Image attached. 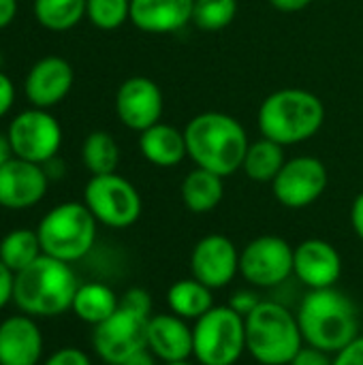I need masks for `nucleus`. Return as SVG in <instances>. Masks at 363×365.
<instances>
[{
  "label": "nucleus",
  "mask_w": 363,
  "mask_h": 365,
  "mask_svg": "<svg viewBox=\"0 0 363 365\" xmlns=\"http://www.w3.org/2000/svg\"><path fill=\"white\" fill-rule=\"evenodd\" d=\"M184 137L193 163L223 178L242 169L250 145L246 128L223 111H203L195 115L186 124Z\"/></svg>",
  "instance_id": "nucleus-1"
},
{
  "label": "nucleus",
  "mask_w": 363,
  "mask_h": 365,
  "mask_svg": "<svg viewBox=\"0 0 363 365\" xmlns=\"http://www.w3.org/2000/svg\"><path fill=\"white\" fill-rule=\"evenodd\" d=\"M79 284L71 263L41 255L32 265L15 274L13 304L32 319H53L73 308Z\"/></svg>",
  "instance_id": "nucleus-2"
},
{
  "label": "nucleus",
  "mask_w": 363,
  "mask_h": 365,
  "mask_svg": "<svg viewBox=\"0 0 363 365\" xmlns=\"http://www.w3.org/2000/svg\"><path fill=\"white\" fill-rule=\"evenodd\" d=\"M295 317L304 342L329 355L340 353L359 336V310L355 302L334 287L310 291Z\"/></svg>",
  "instance_id": "nucleus-3"
},
{
  "label": "nucleus",
  "mask_w": 363,
  "mask_h": 365,
  "mask_svg": "<svg viewBox=\"0 0 363 365\" xmlns=\"http://www.w3.org/2000/svg\"><path fill=\"white\" fill-rule=\"evenodd\" d=\"M323 122V101L304 88L276 90L259 107L261 135L280 145H297L312 139Z\"/></svg>",
  "instance_id": "nucleus-4"
},
{
  "label": "nucleus",
  "mask_w": 363,
  "mask_h": 365,
  "mask_svg": "<svg viewBox=\"0 0 363 365\" xmlns=\"http://www.w3.org/2000/svg\"><path fill=\"white\" fill-rule=\"evenodd\" d=\"M244 325L246 353L261 365H289L304 346L297 317L282 304L259 302Z\"/></svg>",
  "instance_id": "nucleus-5"
},
{
  "label": "nucleus",
  "mask_w": 363,
  "mask_h": 365,
  "mask_svg": "<svg viewBox=\"0 0 363 365\" xmlns=\"http://www.w3.org/2000/svg\"><path fill=\"white\" fill-rule=\"evenodd\" d=\"M96 225L98 222L86 203L66 201L51 207L36 227L43 255L64 263L81 261L94 248Z\"/></svg>",
  "instance_id": "nucleus-6"
},
{
  "label": "nucleus",
  "mask_w": 363,
  "mask_h": 365,
  "mask_svg": "<svg viewBox=\"0 0 363 365\" xmlns=\"http://www.w3.org/2000/svg\"><path fill=\"white\" fill-rule=\"evenodd\" d=\"M246 353V325L231 306H214L195 321L193 357L201 365H235Z\"/></svg>",
  "instance_id": "nucleus-7"
},
{
  "label": "nucleus",
  "mask_w": 363,
  "mask_h": 365,
  "mask_svg": "<svg viewBox=\"0 0 363 365\" xmlns=\"http://www.w3.org/2000/svg\"><path fill=\"white\" fill-rule=\"evenodd\" d=\"M83 203L98 225L109 229L133 227L143 210L139 190L122 175H92L83 188Z\"/></svg>",
  "instance_id": "nucleus-8"
},
{
  "label": "nucleus",
  "mask_w": 363,
  "mask_h": 365,
  "mask_svg": "<svg viewBox=\"0 0 363 365\" xmlns=\"http://www.w3.org/2000/svg\"><path fill=\"white\" fill-rule=\"evenodd\" d=\"M6 137L13 148V156L34 165H47L60 152L62 126L49 109L30 107L11 120Z\"/></svg>",
  "instance_id": "nucleus-9"
},
{
  "label": "nucleus",
  "mask_w": 363,
  "mask_h": 365,
  "mask_svg": "<svg viewBox=\"0 0 363 365\" xmlns=\"http://www.w3.org/2000/svg\"><path fill=\"white\" fill-rule=\"evenodd\" d=\"M148 317L118 308L107 321L94 327L92 349L107 365H124L148 349Z\"/></svg>",
  "instance_id": "nucleus-10"
},
{
  "label": "nucleus",
  "mask_w": 363,
  "mask_h": 365,
  "mask_svg": "<svg viewBox=\"0 0 363 365\" xmlns=\"http://www.w3.org/2000/svg\"><path fill=\"white\" fill-rule=\"evenodd\" d=\"M293 246L278 235H261L240 252V274L259 289H274L293 276Z\"/></svg>",
  "instance_id": "nucleus-11"
},
{
  "label": "nucleus",
  "mask_w": 363,
  "mask_h": 365,
  "mask_svg": "<svg viewBox=\"0 0 363 365\" xmlns=\"http://www.w3.org/2000/svg\"><path fill=\"white\" fill-rule=\"evenodd\" d=\"M329 182L327 167L315 156H295L285 163L272 182L274 197L289 210H302L321 199Z\"/></svg>",
  "instance_id": "nucleus-12"
},
{
  "label": "nucleus",
  "mask_w": 363,
  "mask_h": 365,
  "mask_svg": "<svg viewBox=\"0 0 363 365\" xmlns=\"http://www.w3.org/2000/svg\"><path fill=\"white\" fill-rule=\"evenodd\" d=\"M190 272L208 289H225L240 272V250L220 233L205 235L190 252Z\"/></svg>",
  "instance_id": "nucleus-13"
},
{
  "label": "nucleus",
  "mask_w": 363,
  "mask_h": 365,
  "mask_svg": "<svg viewBox=\"0 0 363 365\" xmlns=\"http://www.w3.org/2000/svg\"><path fill=\"white\" fill-rule=\"evenodd\" d=\"M163 92L150 77H128L116 92V113L120 122L131 130H145L160 122L163 115Z\"/></svg>",
  "instance_id": "nucleus-14"
},
{
  "label": "nucleus",
  "mask_w": 363,
  "mask_h": 365,
  "mask_svg": "<svg viewBox=\"0 0 363 365\" xmlns=\"http://www.w3.org/2000/svg\"><path fill=\"white\" fill-rule=\"evenodd\" d=\"M49 186V175L43 165H34L13 156L0 167V207L4 210H30L39 205Z\"/></svg>",
  "instance_id": "nucleus-15"
},
{
  "label": "nucleus",
  "mask_w": 363,
  "mask_h": 365,
  "mask_svg": "<svg viewBox=\"0 0 363 365\" xmlns=\"http://www.w3.org/2000/svg\"><path fill=\"white\" fill-rule=\"evenodd\" d=\"M73 81L75 73L68 60L60 56H45L30 66L24 79V94L32 107L51 109L68 96Z\"/></svg>",
  "instance_id": "nucleus-16"
},
{
  "label": "nucleus",
  "mask_w": 363,
  "mask_h": 365,
  "mask_svg": "<svg viewBox=\"0 0 363 365\" xmlns=\"http://www.w3.org/2000/svg\"><path fill=\"white\" fill-rule=\"evenodd\" d=\"M293 274L310 291L332 289L342 276L340 252L325 240H304L293 250Z\"/></svg>",
  "instance_id": "nucleus-17"
},
{
  "label": "nucleus",
  "mask_w": 363,
  "mask_h": 365,
  "mask_svg": "<svg viewBox=\"0 0 363 365\" xmlns=\"http://www.w3.org/2000/svg\"><path fill=\"white\" fill-rule=\"evenodd\" d=\"M45 353L36 319L19 312L0 321V365H41Z\"/></svg>",
  "instance_id": "nucleus-18"
},
{
  "label": "nucleus",
  "mask_w": 363,
  "mask_h": 365,
  "mask_svg": "<svg viewBox=\"0 0 363 365\" xmlns=\"http://www.w3.org/2000/svg\"><path fill=\"white\" fill-rule=\"evenodd\" d=\"M195 0H131V24L148 34H171L193 21Z\"/></svg>",
  "instance_id": "nucleus-19"
},
{
  "label": "nucleus",
  "mask_w": 363,
  "mask_h": 365,
  "mask_svg": "<svg viewBox=\"0 0 363 365\" xmlns=\"http://www.w3.org/2000/svg\"><path fill=\"white\" fill-rule=\"evenodd\" d=\"M148 351L163 364L186 361L193 357V329L173 312L152 314L148 321Z\"/></svg>",
  "instance_id": "nucleus-20"
},
{
  "label": "nucleus",
  "mask_w": 363,
  "mask_h": 365,
  "mask_svg": "<svg viewBox=\"0 0 363 365\" xmlns=\"http://www.w3.org/2000/svg\"><path fill=\"white\" fill-rule=\"evenodd\" d=\"M139 150L150 165L160 169L175 167L188 156L184 130H178L165 122H158L139 133Z\"/></svg>",
  "instance_id": "nucleus-21"
},
{
  "label": "nucleus",
  "mask_w": 363,
  "mask_h": 365,
  "mask_svg": "<svg viewBox=\"0 0 363 365\" xmlns=\"http://www.w3.org/2000/svg\"><path fill=\"white\" fill-rule=\"evenodd\" d=\"M225 178L208 169L195 167L180 186L182 203L193 214H208L220 205L225 197Z\"/></svg>",
  "instance_id": "nucleus-22"
},
{
  "label": "nucleus",
  "mask_w": 363,
  "mask_h": 365,
  "mask_svg": "<svg viewBox=\"0 0 363 365\" xmlns=\"http://www.w3.org/2000/svg\"><path fill=\"white\" fill-rule=\"evenodd\" d=\"M120 308V299L113 293L111 287L103 282H83L79 284L75 299H73V312L79 321L96 327L103 321H107L116 310Z\"/></svg>",
  "instance_id": "nucleus-23"
},
{
  "label": "nucleus",
  "mask_w": 363,
  "mask_h": 365,
  "mask_svg": "<svg viewBox=\"0 0 363 365\" xmlns=\"http://www.w3.org/2000/svg\"><path fill=\"white\" fill-rule=\"evenodd\" d=\"M167 306L175 317L184 321H199L214 308L212 289H208L195 278L178 280L167 291Z\"/></svg>",
  "instance_id": "nucleus-24"
},
{
  "label": "nucleus",
  "mask_w": 363,
  "mask_h": 365,
  "mask_svg": "<svg viewBox=\"0 0 363 365\" xmlns=\"http://www.w3.org/2000/svg\"><path fill=\"white\" fill-rule=\"evenodd\" d=\"M285 145L261 137L259 141H252L246 150L242 171L252 180V182H274V178L280 173L285 167Z\"/></svg>",
  "instance_id": "nucleus-25"
},
{
  "label": "nucleus",
  "mask_w": 363,
  "mask_h": 365,
  "mask_svg": "<svg viewBox=\"0 0 363 365\" xmlns=\"http://www.w3.org/2000/svg\"><path fill=\"white\" fill-rule=\"evenodd\" d=\"M43 255L36 229H13L0 240V261L13 272L19 274L32 265Z\"/></svg>",
  "instance_id": "nucleus-26"
},
{
  "label": "nucleus",
  "mask_w": 363,
  "mask_h": 365,
  "mask_svg": "<svg viewBox=\"0 0 363 365\" xmlns=\"http://www.w3.org/2000/svg\"><path fill=\"white\" fill-rule=\"evenodd\" d=\"M32 13L45 30L66 32L86 17V0H34Z\"/></svg>",
  "instance_id": "nucleus-27"
},
{
  "label": "nucleus",
  "mask_w": 363,
  "mask_h": 365,
  "mask_svg": "<svg viewBox=\"0 0 363 365\" xmlns=\"http://www.w3.org/2000/svg\"><path fill=\"white\" fill-rule=\"evenodd\" d=\"M81 160L90 175H107L116 173L120 165V148L111 133L94 130L83 139L81 145Z\"/></svg>",
  "instance_id": "nucleus-28"
},
{
  "label": "nucleus",
  "mask_w": 363,
  "mask_h": 365,
  "mask_svg": "<svg viewBox=\"0 0 363 365\" xmlns=\"http://www.w3.org/2000/svg\"><path fill=\"white\" fill-rule=\"evenodd\" d=\"M237 15V0H195L193 24L199 30L216 32L227 28Z\"/></svg>",
  "instance_id": "nucleus-29"
},
{
  "label": "nucleus",
  "mask_w": 363,
  "mask_h": 365,
  "mask_svg": "<svg viewBox=\"0 0 363 365\" xmlns=\"http://www.w3.org/2000/svg\"><path fill=\"white\" fill-rule=\"evenodd\" d=\"M86 17L98 30H116L131 21V0H86Z\"/></svg>",
  "instance_id": "nucleus-30"
},
{
  "label": "nucleus",
  "mask_w": 363,
  "mask_h": 365,
  "mask_svg": "<svg viewBox=\"0 0 363 365\" xmlns=\"http://www.w3.org/2000/svg\"><path fill=\"white\" fill-rule=\"evenodd\" d=\"M120 306L126 308V310H131V312H137L141 317H148V319L152 317V297H150V293L145 289H139V287L128 289L122 295Z\"/></svg>",
  "instance_id": "nucleus-31"
},
{
  "label": "nucleus",
  "mask_w": 363,
  "mask_h": 365,
  "mask_svg": "<svg viewBox=\"0 0 363 365\" xmlns=\"http://www.w3.org/2000/svg\"><path fill=\"white\" fill-rule=\"evenodd\" d=\"M41 365H92V361L83 351L75 346H64L53 351Z\"/></svg>",
  "instance_id": "nucleus-32"
},
{
  "label": "nucleus",
  "mask_w": 363,
  "mask_h": 365,
  "mask_svg": "<svg viewBox=\"0 0 363 365\" xmlns=\"http://www.w3.org/2000/svg\"><path fill=\"white\" fill-rule=\"evenodd\" d=\"M289 365H334V359L329 353L306 344V346H302V351L293 357V361Z\"/></svg>",
  "instance_id": "nucleus-33"
},
{
  "label": "nucleus",
  "mask_w": 363,
  "mask_h": 365,
  "mask_svg": "<svg viewBox=\"0 0 363 365\" xmlns=\"http://www.w3.org/2000/svg\"><path fill=\"white\" fill-rule=\"evenodd\" d=\"M334 365H363V336H357L349 346L336 353Z\"/></svg>",
  "instance_id": "nucleus-34"
},
{
  "label": "nucleus",
  "mask_w": 363,
  "mask_h": 365,
  "mask_svg": "<svg viewBox=\"0 0 363 365\" xmlns=\"http://www.w3.org/2000/svg\"><path fill=\"white\" fill-rule=\"evenodd\" d=\"M15 289V274L0 261V310H4L13 302Z\"/></svg>",
  "instance_id": "nucleus-35"
},
{
  "label": "nucleus",
  "mask_w": 363,
  "mask_h": 365,
  "mask_svg": "<svg viewBox=\"0 0 363 365\" xmlns=\"http://www.w3.org/2000/svg\"><path fill=\"white\" fill-rule=\"evenodd\" d=\"M15 105V86L11 77L0 68V118H4Z\"/></svg>",
  "instance_id": "nucleus-36"
},
{
  "label": "nucleus",
  "mask_w": 363,
  "mask_h": 365,
  "mask_svg": "<svg viewBox=\"0 0 363 365\" xmlns=\"http://www.w3.org/2000/svg\"><path fill=\"white\" fill-rule=\"evenodd\" d=\"M240 317H248L257 306H259V297L255 293H248V291H240L231 297V304H229Z\"/></svg>",
  "instance_id": "nucleus-37"
},
{
  "label": "nucleus",
  "mask_w": 363,
  "mask_h": 365,
  "mask_svg": "<svg viewBox=\"0 0 363 365\" xmlns=\"http://www.w3.org/2000/svg\"><path fill=\"white\" fill-rule=\"evenodd\" d=\"M351 225H353V231L355 235L363 242V192H359L353 201V207H351Z\"/></svg>",
  "instance_id": "nucleus-38"
},
{
  "label": "nucleus",
  "mask_w": 363,
  "mask_h": 365,
  "mask_svg": "<svg viewBox=\"0 0 363 365\" xmlns=\"http://www.w3.org/2000/svg\"><path fill=\"white\" fill-rule=\"evenodd\" d=\"M17 17V0H0V30L11 26Z\"/></svg>",
  "instance_id": "nucleus-39"
},
{
  "label": "nucleus",
  "mask_w": 363,
  "mask_h": 365,
  "mask_svg": "<svg viewBox=\"0 0 363 365\" xmlns=\"http://www.w3.org/2000/svg\"><path fill=\"white\" fill-rule=\"evenodd\" d=\"M312 0H270V4L282 13H297L304 11L306 6H310Z\"/></svg>",
  "instance_id": "nucleus-40"
},
{
  "label": "nucleus",
  "mask_w": 363,
  "mask_h": 365,
  "mask_svg": "<svg viewBox=\"0 0 363 365\" xmlns=\"http://www.w3.org/2000/svg\"><path fill=\"white\" fill-rule=\"evenodd\" d=\"M13 158V148H11V141L4 133H0V167L6 165L9 160Z\"/></svg>",
  "instance_id": "nucleus-41"
},
{
  "label": "nucleus",
  "mask_w": 363,
  "mask_h": 365,
  "mask_svg": "<svg viewBox=\"0 0 363 365\" xmlns=\"http://www.w3.org/2000/svg\"><path fill=\"white\" fill-rule=\"evenodd\" d=\"M154 359L156 357L145 349V351H139L137 355H133L124 365H154Z\"/></svg>",
  "instance_id": "nucleus-42"
},
{
  "label": "nucleus",
  "mask_w": 363,
  "mask_h": 365,
  "mask_svg": "<svg viewBox=\"0 0 363 365\" xmlns=\"http://www.w3.org/2000/svg\"><path fill=\"white\" fill-rule=\"evenodd\" d=\"M163 365H193V364L186 359V361H169V364H163Z\"/></svg>",
  "instance_id": "nucleus-43"
}]
</instances>
